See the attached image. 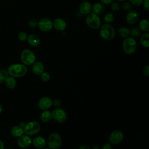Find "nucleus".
Here are the masks:
<instances>
[{"instance_id":"nucleus-1","label":"nucleus","mask_w":149,"mask_h":149,"mask_svg":"<svg viewBox=\"0 0 149 149\" xmlns=\"http://www.w3.org/2000/svg\"><path fill=\"white\" fill-rule=\"evenodd\" d=\"M7 70L10 76L13 77H20L26 74L27 69L24 64L14 63L9 65Z\"/></svg>"},{"instance_id":"nucleus-2","label":"nucleus","mask_w":149,"mask_h":149,"mask_svg":"<svg viewBox=\"0 0 149 149\" xmlns=\"http://www.w3.org/2000/svg\"><path fill=\"white\" fill-rule=\"evenodd\" d=\"M100 35L102 38L105 40H111L115 37V30L112 26L105 23L100 26Z\"/></svg>"},{"instance_id":"nucleus-3","label":"nucleus","mask_w":149,"mask_h":149,"mask_svg":"<svg viewBox=\"0 0 149 149\" xmlns=\"http://www.w3.org/2000/svg\"><path fill=\"white\" fill-rule=\"evenodd\" d=\"M86 24L92 29H98L101 25V21L98 15L92 12L87 15L86 18Z\"/></svg>"},{"instance_id":"nucleus-4","label":"nucleus","mask_w":149,"mask_h":149,"mask_svg":"<svg viewBox=\"0 0 149 149\" xmlns=\"http://www.w3.org/2000/svg\"><path fill=\"white\" fill-rule=\"evenodd\" d=\"M123 49L127 54H133L137 48V42L133 37H127L125 38L122 44Z\"/></svg>"},{"instance_id":"nucleus-5","label":"nucleus","mask_w":149,"mask_h":149,"mask_svg":"<svg viewBox=\"0 0 149 149\" xmlns=\"http://www.w3.org/2000/svg\"><path fill=\"white\" fill-rule=\"evenodd\" d=\"M20 59L23 64L27 66L31 65L36 60L34 53L29 49L23 50L20 54Z\"/></svg>"},{"instance_id":"nucleus-6","label":"nucleus","mask_w":149,"mask_h":149,"mask_svg":"<svg viewBox=\"0 0 149 149\" xmlns=\"http://www.w3.org/2000/svg\"><path fill=\"white\" fill-rule=\"evenodd\" d=\"M47 145L51 149L59 148L62 145V138L60 134L56 132L51 133L48 138Z\"/></svg>"},{"instance_id":"nucleus-7","label":"nucleus","mask_w":149,"mask_h":149,"mask_svg":"<svg viewBox=\"0 0 149 149\" xmlns=\"http://www.w3.org/2000/svg\"><path fill=\"white\" fill-rule=\"evenodd\" d=\"M40 124L37 121H30L26 123L23 127L24 133L28 136L37 134L40 130Z\"/></svg>"},{"instance_id":"nucleus-8","label":"nucleus","mask_w":149,"mask_h":149,"mask_svg":"<svg viewBox=\"0 0 149 149\" xmlns=\"http://www.w3.org/2000/svg\"><path fill=\"white\" fill-rule=\"evenodd\" d=\"M52 118L57 122L62 123L66 121L67 119V115L66 112L62 108H57L55 109L52 112Z\"/></svg>"},{"instance_id":"nucleus-9","label":"nucleus","mask_w":149,"mask_h":149,"mask_svg":"<svg viewBox=\"0 0 149 149\" xmlns=\"http://www.w3.org/2000/svg\"><path fill=\"white\" fill-rule=\"evenodd\" d=\"M123 139V134L120 130H115L112 131L109 136V141L111 144H118L120 143Z\"/></svg>"},{"instance_id":"nucleus-10","label":"nucleus","mask_w":149,"mask_h":149,"mask_svg":"<svg viewBox=\"0 0 149 149\" xmlns=\"http://www.w3.org/2000/svg\"><path fill=\"white\" fill-rule=\"evenodd\" d=\"M37 26L39 29L42 31H49L52 29L53 27L52 22L49 18L44 17L41 19L38 22Z\"/></svg>"},{"instance_id":"nucleus-11","label":"nucleus","mask_w":149,"mask_h":149,"mask_svg":"<svg viewBox=\"0 0 149 149\" xmlns=\"http://www.w3.org/2000/svg\"><path fill=\"white\" fill-rule=\"evenodd\" d=\"M52 105V100L48 97L41 98L38 102V107L42 110L49 109Z\"/></svg>"},{"instance_id":"nucleus-12","label":"nucleus","mask_w":149,"mask_h":149,"mask_svg":"<svg viewBox=\"0 0 149 149\" xmlns=\"http://www.w3.org/2000/svg\"><path fill=\"white\" fill-rule=\"evenodd\" d=\"M139 13L136 10H129L126 16V22L130 25H133L136 23L139 20Z\"/></svg>"},{"instance_id":"nucleus-13","label":"nucleus","mask_w":149,"mask_h":149,"mask_svg":"<svg viewBox=\"0 0 149 149\" xmlns=\"http://www.w3.org/2000/svg\"><path fill=\"white\" fill-rule=\"evenodd\" d=\"M32 141L29 136L25 134V135H22L20 136L17 141V145L20 148H27L30 146Z\"/></svg>"},{"instance_id":"nucleus-14","label":"nucleus","mask_w":149,"mask_h":149,"mask_svg":"<svg viewBox=\"0 0 149 149\" xmlns=\"http://www.w3.org/2000/svg\"><path fill=\"white\" fill-rule=\"evenodd\" d=\"M52 26L58 31H63L66 28V22L62 18H56L52 22Z\"/></svg>"},{"instance_id":"nucleus-15","label":"nucleus","mask_w":149,"mask_h":149,"mask_svg":"<svg viewBox=\"0 0 149 149\" xmlns=\"http://www.w3.org/2000/svg\"><path fill=\"white\" fill-rule=\"evenodd\" d=\"M91 11V5L88 1H83L79 6V12L82 15H87Z\"/></svg>"},{"instance_id":"nucleus-16","label":"nucleus","mask_w":149,"mask_h":149,"mask_svg":"<svg viewBox=\"0 0 149 149\" xmlns=\"http://www.w3.org/2000/svg\"><path fill=\"white\" fill-rule=\"evenodd\" d=\"M32 66L33 72L36 75H41L44 70V66L43 63L40 61L34 62Z\"/></svg>"},{"instance_id":"nucleus-17","label":"nucleus","mask_w":149,"mask_h":149,"mask_svg":"<svg viewBox=\"0 0 149 149\" xmlns=\"http://www.w3.org/2000/svg\"><path fill=\"white\" fill-rule=\"evenodd\" d=\"M91 10L97 15H101L105 10V7L104 4L101 2H95L91 6Z\"/></svg>"},{"instance_id":"nucleus-18","label":"nucleus","mask_w":149,"mask_h":149,"mask_svg":"<svg viewBox=\"0 0 149 149\" xmlns=\"http://www.w3.org/2000/svg\"><path fill=\"white\" fill-rule=\"evenodd\" d=\"M33 146L37 148H43L47 144L46 140L41 136H37L33 140Z\"/></svg>"},{"instance_id":"nucleus-19","label":"nucleus","mask_w":149,"mask_h":149,"mask_svg":"<svg viewBox=\"0 0 149 149\" xmlns=\"http://www.w3.org/2000/svg\"><path fill=\"white\" fill-rule=\"evenodd\" d=\"M27 41L32 47H37L40 44V39L39 37L36 34H30L27 36Z\"/></svg>"},{"instance_id":"nucleus-20","label":"nucleus","mask_w":149,"mask_h":149,"mask_svg":"<svg viewBox=\"0 0 149 149\" xmlns=\"http://www.w3.org/2000/svg\"><path fill=\"white\" fill-rule=\"evenodd\" d=\"M23 127H22L20 125L15 126L10 130V134L14 137H19L23 134Z\"/></svg>"},{"instance_id":"nucleus-21","label":"nucleus","mask_w":149,"mask_h":149,"mask_svg":"<svg viewBox=\"0 0 149 149\" xmlns=\"http://www.w3.org/2000/svg\"><path fill=\"white\" fill-rule=\"evenodd\" d=\"M5 86L9 89H13L16 87L17 82L15 79V77L12 76H8L4 81Z\"/></svg>"},{"instance_id":"nucleus-22","label":"nucleus","mask_w":149,"mask_h":149,"mask_svg":"<svg viewBox=\"0 0 149 149\" xmlns=\"http://www.w3.org/2000/svg\"><path fill=\"white\" fill-rule=\"evenodd\" d=\"M139 29L144 32L147 33L149 31V22L147 19H142L139 23Z\"/></svg>"},{"instance_id":"nucleus-23","label":"nucleus","mask_w":149,"mask_h":149,"mask_svg":"<svg viewBox=\"0 0 149 149\" xmlns=\"http://www.w3.org/2000/svg\"><path fill=\"white\" fill-rule=\"evenodd\" d=\"M52 118L51 112L47 109L44 110L40 115V119L42 122H48Z\"/></svg>"},{"instance_id":"nucleus-24","label":"nucleus","mask_w":149,"mask_h":149,"mask_svg":"<svg viewBox=\"0 0 149 149\" xmlns=\"http://www.w3.org/2000/svg\"><path fill=\"white\" fill-rule=\"evenodd\" d=\"M140 43L145 48L149 47V34L148 33H144L140 37Z\"/></svg>"},{"instance_id":"nucleus-25","label":"nucleus","mask_w":149,"mask_h":149,"mask_svg":"<svg viewBox=\"0 0 149 149\" xmlns=\"http://www.w3.org/2000/svg\"><path fill=\"white\" fill-rule=\"evenodd\" d=\"M118 33L120 37L126 38L130 35V30L126 27H120L118 29Z\"/></svg>"},{"instance_id":"nucleus-26","label":"nucleus","mask_w":149,"mask_h":149,"mask_svg":"<svg viewBox=\"0 0 149 149\" xmlns=\"http://www.w3.org/2000/svg\"><path fill=\"white\" fill-rule=\"evenodd\" d=\"M115 15L111 12H108L106 13L104 16V21L105 23L110 24L114 21Z\"/></svg>"},{"instance_id":"nucleus-27","label":"nucleus","mask_w":149,"mask_h":149,"mask_svg":"<svg viewBox=\"0 0 149 149\" xmlns=\"http://www.w3.org/2000/svg\"><path fill=\"white\" fill-rule=\"evenodd\" d=\"M9 76V73L7 70L2 69L0 70V84L4 82L6 78Z\"/></svg>"},{"instance_id":"nucleus-28","label":"nucleus","mask_w":149,"mask_h":149,"mask_svg":"<svg viewBox=\"0 0 149 149\" xmlns=\"http://www.w3.org/2000/svg\"><path fill=\"white\" fill-rule=\"evenodd\" d=\"M141 34V30L139 28L137 27H133L131 30H130V34L132 37H138Z\"/></svg>"},{"instance_id":"nucleus-29","label":"nucleus","mask_w":149,"mask_h":149,"mask_svg":"<svg viewBox=\"0 0 149 149\" xmlns=\"http://www.w3.org/2000/svg\"><path fill=\"white\" fill-rule=\"evenodd\" d=\"M111 9L113 12H118L120 9V5L118 1L112 2L111 4Z\"/></svg>"},{"instance_id":"nucleus-30","label":"nucleus","mask_w":149,"mask_h":149,"mask_svg":"<svg viewBox=\"0 0 149 149\" xmlns=\"http://www.w3.org/2000/svg\"><path fill=\"white\" fill-rule=\"evenodd\" d=\"M122 8L123 9V10H124L125 11H129L131 9L132 6H131V4L129 2H126L125 1H123V3L122 4Z\"/></svg>"},{"instance_id":"nucleus-31","label":"nucleus","mask_w":149,"mask_h":149,"mask_svg":"<svg viewBox=\"0 0 149 149\" xmlns=\"http://www.w3.org/2000/svg\"><path fill=\"white\" fill-rule=\"evenodd\" d=\"M27 34L24 32V31H21L18 34V38L20 40V41H25L26 40H27Z\"/></svg>"},{"instance_id":"nucleus-32","label":"nucleus","mask_w":149,"mask_h":149,"mask_svg":"<svg viewBox=\"0 0 149 149\" xmlns=\"http://www.w3.org/2000/svg\"><path fill=\"white\" fill-rule=\"evenodd\" d=\"M41 80L44 81H48L50 79V74L48 72H43L41 74Z\"/></svg>"},{"instance_id":"nucleus-33","label":"nucleus","mask_w":149,"mask_h":149,"mask_svg":"<svg viewBox=\"0 0 149 149\" xmlns=\"http://www.w3.org/2000/svg\"><path fill=\"white\" fill-rule=\"evenodd\" d=\"M38 22L35 19H31L29 21V26L31 28H35L37 26Z\"/></svg>"},{"instance_id":"nucleus-34","label":"nucleus","mask_w":149,"mask_h":149,"mask_svg":"<svg viewBox=\"0 0 149 149\" xmlns=\"http://www.w3.org/2000/svg\"><path fill=\"white\" fill-rule=\"evenodd\" d=\"M143 1L144 0H129V2L134 6H140L142 5Z\"/></svg>"},{"instance_id":"nucleus-35","label":"nucleus","mask_w":149,"mask_h":149,"mask_svg":"<svg viewBox=\"0 0 149 149\" xmlns=\"http://www.w3.org/2000/svg\"><path fill=\"white\" fill-rule=\"evenodd\" d=\"M52 105H54L55 107H59L61 105V101L59 99H55L52 101Z\"/></svg>"},{"instance_id":"nucleus-36","label":"nucleus","mask_w":149,"mask_h":149,"mask_svg":"<svg viewBox=\"0 0 149 149\" xmlns=\"http://www.w3.org/2000/svg\"><path fill=\"white\" fill-rule=\"evenodd\" d=\"M143 72L144 75H146V76H148L149 75V65H147L144 67Z\"/></svg>"},{"instance_id":"nucleus-37","label":"nucleus","mask_w":149,"mask_h":149,"mask_svg":"<svg viewBox=\"0 0 149 149\" xmlns=\"http://www.w3.org/2000/svg\"><path fill=\"white\" fill-rule=\"evenodd\" d=\"M142 4L143 5L144 8L146 10L148 11L149 10V0H144Z\"/></svg>"},{"instance_id":"nucleus-38","label":"nucleus","mask_w":149,"mask_h":149,"mask_svg":"<svg viewBox=\"0 0 149 149\" xmlns=\"http://www.w3.org/2000/svg\"><path fill=\"white\" fill-rule=\"evenodd\" d=\"M100 2L102 3V4H104V5H110L113 0H100Z\"/></svg>"},{"instance_id":"nucleus-39","label":"nucleus","mask_w":149,"mask_h":149,"mask_svg":"<svg viewBox=\"0 0 149 149\" xmlns=\"http://www.w3.org/2000/svg\"><path fill=\"white\" fill-rule=\"evenodd\" d=\"M112 148L111 143H106L102 146L103 149H111Z\"/></svg>"},{"instance_id":"nucleus-40","label":"nucleus","mask_w":149,"mask_h":149,"mask_svg":"<svg viewBox=\"0 0 149 149\" xmlns=\"http://www.w3.org/2000/svg\"><path fill=\"white\" fill-rule=\"evenodd\" d=\"M5 148V144L2 141L0 140V149H3Z\"/></svg>"},{"instance_id":"nucleus-41","label":"nucleus","mask_w":149,"mask_h":149,"mask_svg":"<svg viewBox=\"0 0 149 149\" xmlns=\"http://www.w3.org/2000/svg\"><path fill=\"white\" fill-rule=\"evenodd\" d=\"M79 148L80 149H83V148H86V149H89V147H87V146H81L79 147Z\"/></svg>"},{"instance_id":"nucleus-42","label":"nucleus","mask_w":149,"mask_h":149,"mask_svg":"<svg viewBox=\"0 0 149 149\" xmlns=\"http://www.w3.org/2000/svg\"><path fill=\"white\" fill-rule=\"evenodd\" d=\"M25 125H26V124H25L24 123H23V122H22V123H20V126H22V127H24V126H25Z\"/></svg>"},{"instance_id":"nucleus-43","label":"nucleus","mask_w":149,"mask_h":149,"mask_svg":"<svg viewBox=\"0 0 149 149\" xmlns=\"http://www.w3.org/2000/svg\"><path fill=\"white\" fill-rule=\"evenodd\" d=\"M2 106L0 104V113L2 112Z\"/></svg>"},{"instance_id":"nucleus-44","label":"nucleus","mask_w":149,"mask_h":149,"mask_svg":"<svg viewBox=\"0 0 149 149\" xmlns=\"http://www.w3.org/2000/svg\"><path fill=\"white\" fill-rule=\"evenodd\" d=\"M126 0H116V1H118V2H123Z\"/></svg>"}]
</instances>
